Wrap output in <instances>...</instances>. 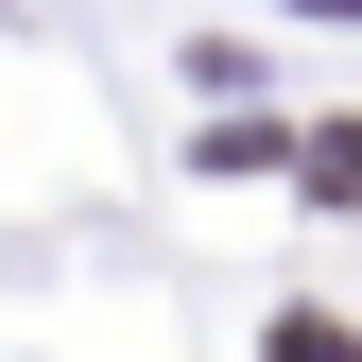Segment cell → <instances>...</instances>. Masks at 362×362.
<instances>
[{"mask_svg": "<svg viewBox=\"0 0 362 362\" xmlns=\"http://www.w3.org/2000/svg\"><path fill=\"white\" fill-rule=\"evenodd\" d=\"M328 18H362V0H328Z\"/></svg>", "mask_w": 362, "mask_h": 362, "instance_id": "obj_1", "label": "cell"}]
</instances>
